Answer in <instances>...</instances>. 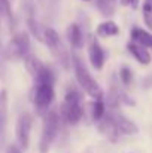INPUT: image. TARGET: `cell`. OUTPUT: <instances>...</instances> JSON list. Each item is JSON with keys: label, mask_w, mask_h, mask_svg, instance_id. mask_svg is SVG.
<instances>
[{"label": "cell", "mask_w": 152, "mask_h": 153, "mask_svg": "<svg viewBox=\"0 0 152 153\" xmlns=\"http://www.w3.org/2000/svg\"><path fill=\"white\" fill-rule=\"evenodd\" d=\"M85 108L82 104V92L75 86H70L64 95V101L58 107L60 119L64 125H76L84 117Z\"/></svg>", "instance_id": "1"}, {"label": "cell", "mask_w": 152, "mask_h": 153, "mask_svg": "<svg viewBox=\"0 0 152 153\" xmlns=\"http://www.w3.org/2000/svg\"><path fill=\"white\" fill-rule=\"evenodd\" d=\"M63 125L64 123L60 119L58 110H49L43 116V128H42V137H40V144H39L40 153H48L52 143L58 137Z\"/></svg>", "instance_id": "2"}, {"label": "cell", "mask_w": 152, "mask_h": 153, "mask_svg": "<svg viewBox=\"0 0 152 153\" xmlns=\"http://www.w3.org/2000/svg\"><path fill=\"white\" fill-rule=\"evenodd\" d=\"M43 43H46V46L51 49V53L54 55V58L57 59V62L64 68V70H69L70 65H72V56L67 51L66 45L63 43L60 34L51 28L46 27L43 30Z\"/></svg>", "instance_id": "3"}, {"label": "cell", "mask_w": 152, "mask_h": 153, "mask_svg": "<svg viewBox=\"0 0 152 153\" xmlns=\"http://www.w3.org/2000/svg\"><path fill=\"white\" fill-rule=\"evenodd\" d=\"M72 64H73V70H75V76L76 80L79 83V86L94 100H103V91H101L100 85L97 83V80L90 74V71L87 70V67L84 65V62L78 58V56H72Z\"/></svg>", "instance_id": "4"}, {"label": "cell", "mask_w": 152, "mask_h": 153, "mask_svg": "<svg viewBox=\"0 0 152 153\" xmlns=\"http://www.w3.org/2000/svg\"><path fill=\"white\" fill-rule=\"evenodd\" d=\"M55 97L54 85L48 83H34L31 91V101L34 104V108L39 114L45 116L49 111V107Z\"/></svg>", "instance_id": "5"}, {"label": "cell", "mask_w": 152, "mask_h": 153, "mask_svg": "<svg viewBox=\"0 0 152 153\" xmlns=\"http://www.w3.org/2000/svg\"><path fill=\"white\" fill-rule=\"evenodd\" d=\"M30 51V37L28 33L25 31H18L16 34L12 36V39L9 40L4 55L7 61H21L25 58V55Z\"/></svg>", "instance_id": "6"}, {"label": "cell", "mask_w": 152, "mask_h": 153, "mask_svg": "<svg viewBox=\"0 0 152 153\" xmlns=\"http://www.w3.org/2000/svg\"><path fill=\"white\" fill-rule=\"evenodd\" d=\"M33 126V116L28 111H22L18 117L16 128H15V135H16V146L21 150H27L30 144V132Z\"/></svg>", "instance_id": "7"}, {"label": "cell", "mask_w": 152, "mask_h": 153, "mask_svg": "<svg viewBox=\"0 0 152 153\" xmlns=\"http://www.w3.org/2000/svg\"><path fill=\"white\" fill-rule=\"evenodd\" d=\"M88 56L91 61V65L96 70H101L106 61V52L101 48V45L99 43L97 37H91L90 45H88Z\"/></svg>", "instance_id": "8"}, {"label": "cell", "mask_w": 152, "mask_h": 153, "mask_svg": "<svg viewBox=\"0 0 152 153\" xmlns=\"http://www.w3.org/2000/svg\"><path fill=\"white\" fill-rule=\"evenodd\" d=\"M97 126H99V131H100L107 140H110V141H116V140H118L119 131H118L116 123H115V120H113V116H112L110 113H107V114L103 116V119L97 122Z\"/></svg>", "instance_id": "9"}, {"label": "cell", "mask_w": 152, "mask_h": 153, "mask_svg": "<svg viewBox=\"0 0 152 153\" xmlns=\"http://www.w3.org/2000/svg\"><path fill=\"white\" fill-rule=\"evenodd\" d=\"M112 116H113V120H115V123H116V128H118L119 134H124V135H136V134L139 132V126H137L133 120H130L127 116H124V114H121V113H115V114H112Z\"/></svg>", "instance_id": "10"}, {"label": "cell", "mask_w": 152, "mask_h": 153, "mask_svg": "<svg viewBox=\"0 0 152 153\" xmlns=\"http://www.w3.org/2000/svg\"><path fill=\"white\" fill-rule=\"evenodd\" d=\"M67 39H69V43L72 45L73 49H82L84 45H85L84 31H82V28H81L78 24H75V22L67 27Z\"/></svg>", "instance_id": "11"}, {"label": "cell", "mask_w": 152, "mask_h": 153, "mask_svg": "<svg viewBox=\"0 0 152 153\" xmlns=\"http://www.w3.org/2000/svg\"><path fill=\"white\" fill-rule=\"evenodd\" d=\"M127 49L128 52L140 62V64H143V65H148V64H151V53L149 51L146 49V48H143L142 45H139V43H134V42H130L128 45H127Z\"/></svg>", "instance_id": "12"}, {"label": "cell", "mask_w": 152, "mask_h": 153, "mask_svg": "<svg viewBox=\"0 0 152 153\" xmlns=\"http://www.w3.org/2000/svg\"><path fill=\"white\" fill-rule=\"evenodd\" d=\"M131 42L139 43L143 48H152V34L143 28L134 27L131 30Z\"/></svg>", "instance_id": "13"}, {"label": "cell", "mask_w": 152, "mask_h": 153, "mask_svg": "<svg viewBox=\"0 0 152 153\" xmlns=\"http://www.w3.org/2000/svg\"><path fill=\"white\" fill-rule=\"evenodd\" d=\"M24 65H25V70L30 73V76L34 79L45 64H43L33 52H28V53L25 55V58H24Z\"/></svg>", "instance_id": "14"}, {"label": "cell", "mask_w": 152, "mask_h": 153, "mask_svg": "<svg viewBox=\"0 0 152 153\" xmlns=\"http://www.w3.org/2000/svg\"><path fill=\"white\" fill-rule=\"evenodd\" d=\"M88 110H90V114H91V120L93 122H99L103 119V116L106 114V105L103 100H94V101L88 102Z\"/></svg>", "instance_id": "15"}, {"label": "cell", "mask_w": 152, "mask_h": 153, "mask_svg": "<svg viewBox=\"0 0 152 153\" xmlns=\"http://www.w3.org/2000/svg\"><path fill=\"white\" fill-rule=\"evenodd\" d=\"M7 122V91H0V135H3Z\"/></svg>", "instance_id": "16"}, {"label": "cell", "mask_w": 152, "mask_h": 153, "mask_svg": "<svg viewBox=\"0 0 152 153\" xmlns=\"http://www.w3.org/2000/svg\"><path fill=\"white\" fill-rule=\"evenodd\" d=\"M116 34H119V27L113 21L101 22L97 27V36H100V37H112V36H116Z\"/></svg>", "instance_id": "17"}, {"label": "cell", "mask_w": 152, "mask_h": 153, "mask_svg": "<svg viewBox=\"0 0 152 153\" xmlns=\"http://www.w3.org/2000/svg\"><path fill=\"white\" fill-rule=\"evenodd\" d=\"M118 0H97L96 6L103 16H112L116 10Z\"/></svg>", "instance_id": "18"}, {"label": "cell", "mask_w": 152, "mask_h": 153, "mask_svg": "<svg viewBox=\"0 0 152 153\" xmlns=\"http://www.w3.org/2000/svg\"><path fill=\"white\" fill-rule=\"evenodd\" d=\"M12 1L10 0H0V18L7 21L10 27H13V13H12Z\"/></svg>", "instance_id": "19"}, {"label": "cell", "mask_w": 152, "mask_h": 153, "mask_svg": "<svg viewBox=\"0 0 152 153\" xmlns=\"http://www.w3.org/2000/svg\"><path fill=\"white\" fill-rule=\"evenodd\" d=\"M27 25H28V30H30V33L39 40V42H43V30H42V27H40V24L37 22V19H36V16H28L27 18Z\"/></svg>", "instance_id": "20"}, {"label": "cell", "mask_w": 152, "mask_h": 153, "mask_svg": "<svg viewBox=\"0 0 152 153\" xmlns=\"http://www.w3.org/2000/svg\"><path fill=\"white\" fill-rule=\"evenodd\" d=\"M106 102H107V107L110 108H116L119 104H121V91H118L116 88H110L107 95H106Z\"/></svg>", "instance_id": "21"}, {"label": "cell", "mask_w": 152, "mask_h": 153, "mask_svg": "<svg viewBox=\"0 0 152 153\" xmlns=\"http://www.w3.org/2000/svg\"><path fill=\"white\" fill-rule=\"evenodd\" d=\"M143 21L152 30V1L151 0H146L143 3Z\"/></svg>", "instance_id": "22"}, {"label": "cell", "mask_w": 152, "mask_h": 153, "mask_svg": "<svg viewBox=\"0 0 152 153\" xmlns=\"http://www.w3.org/2000/svg\"><path fill=\"white\" fill-rule=\"evenodd\" d=\"M119 79H121V82L124 85H130L133 82V71H131V68L127 67V65H122L119 68Z\"/></svg>", "instance_id": "23"}, {"label": "cell", "mask_w": 152, "mask_h": 153, "mask_svg": "<svg viewBox=\"0 0 152 153\" xmlns=\"http://www.w3.org/2000/svg\"><path fill=\"white\" fill-rule=\"evenodd\" d=\"M4 71H6V55H4V49L0 42V79H3Z\"/></svg>", "instance_id": "24"}, {"label": "cell", "mask_w": 152, "mask_h": 153, "mask_svg": "<svg viewBox=\"0 0 152 153\" xmlns=\"http://www.w3.org/2000/svg\"><path fill=\"white\" fill-rule=\"evenodd\" d=\"M122 6H130L131 9H137L139 7V0H121Z\"/></svg>", "instance_id": "25"}, {"label": "cell", "mask_w": 152, "mask_h": 153, "mask_svg": "<svg viewBox=\"0 0 152 153\" xmlns=\"http://www.w3.org/2000/svg\"><path fill=\"white\" fill-rule=\"evenodd\" d=\"M6 153H22V150H21L16 144H10V146L7 147V152Z\"/></svg>", "instance_id": "26"}, {"label": "cell", "mask_w": 152, "mask_h": 153, "mask_svg": "<svg viewBox=\"0 0 152 153\" xmlns=\"http://www.w3.org/2000/svg\"><path fill=\"white\" fill-rule=\"evenodd\" d=\"M85 1H88V0H85Z\"/></svg>", "instance_id": "27"}, {"label": "cell", "mask_w": 152, "mask_h": 153, "mask_svg": "<svg viewBox=\"0 0 152 153\" xmlns=\"http://www.w3.org/2000/svg\"><path fill=\"white\" fill-rule=\"evenodd\" d=\"M151 1H152V0H151Z\"/></svg>", "instance_id": "28"}]
</instances>
